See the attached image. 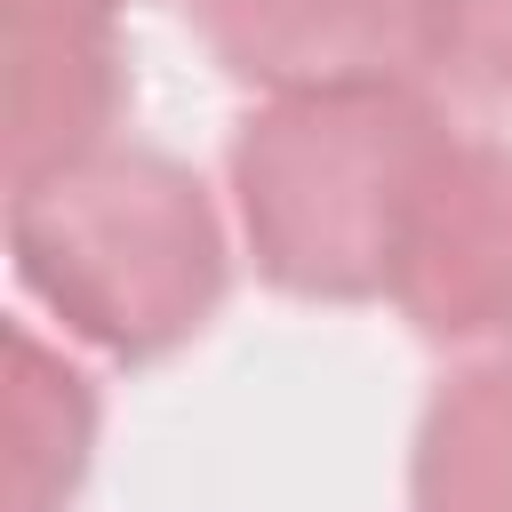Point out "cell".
I'll return each mask as SVG.
<instances>
[{
    "instance_id": "cell-1",
    "label": "cell",
    "mask_w": 512,
    "mask_h": 512,
    "mask_svg": "<svg viewBox=\"0 0 512 512\" xmlns=\"http://www.w3.org/2000/svg\"><path fill=\"white\" fill-rule=\"evenodd\" d=\"M456 120L424 88L264 96L232 128V208L256 272L304 304H376Z\"/></svg>"
},
{
    "instance_id": "cell-2",
    "label": "cell",
    "mask_w": 512,
    "mask_h": 512,
    "mask_svg": "<svg viewBox=\"0 0 512 512\" xmlns=\"http://www.w3.org/2000/svg\"><path fill=\"white\" fill-rule=\"evenodd\" d=\"M16 280L120 368L184 352L232 280L208 184L152 144H96L8 192Z\"/></svg>"
},
{
    "instance_id": "cell-3",
    "label": "cell",
    "mask_w": 512,
    "mask_h": 512,
    "mask_svg": "<svg viewBox=\"0 0 512 512\" xmlns=\"http://www.w3.org/2000/svg\"><path fill=\"white\" fill-rule=\"evenodd\" d=\"M184 16L256 96L424 88L456 56V0H184Z\"/></svg>"
},
{
    "instance_id": "cell-4",
    "label": "cell",
    "mask_w": 512,
    "mask_h": 512,
    "mask_svg": "<svg viewBox=\"0 0 512 512\" xmlns=\"http://www.w3.org/2000/svg\"><path fill=\"white\" fill-rule=\"evenodd\" d=\"M384 304L424 344H512V136H448Z\"/></svg>"
},
{
    "instance_id": "cell-5",
    "label": "cell",
    "mask_w": 512,
    "mask_h": 512,
    "mask_svg": "<svg viewBox=\"0 0 512 512\" xmlns=\"http://www.w3.org/2000/svg\"><path fill=\"white\" fill-rule=\"evenodd\" d=\"M136 0H0L8 24V176L112 144L128 104L120 16Z\"/></svg>"
},
{
    "instance_id": "cell-6",
    "label": "cell",
    "mask_w": 512,
    "mask_h": 512,
    "mask_svg": "<svg viewBox=\"0 0 512 512\" xmlns=\"http://www.w3.org/2000/svg\"><path fill=\"white\" fill-rule=\"evenodd\" d=\"M408 512H512V344L480 352L424 400Z\"/></svg>"
},
{
    "instance_id": "cell-7",
    "label": "cell",
    "mask_w": 512,
    "mask_h": 512,
    "mask_svg": "<svg viewBox=\"0 0 512 512\" xmlns=\"http://www.w3.org/2000/svg\"><path fill=\"white\" fill-rule=\"evenodd\" d=\"M96 456V392L48 352L24 320H8V512H64Z\"/></svg>"
},
{
    "instance_id": "cell-8",
    "label": "cell",
    "mask_w": 512,
    "mask_h": 512,
    "mask_svg": "<svg viewBox=\"0 0 512 512\" xmlns=\"http://www.w3.org/2000/svg\"><path fill=\"white\" fill-rule=\"evenodd\" d=\"M448 80L480 104H512V0H456Z\"/></svg>"
}]
</instances>
